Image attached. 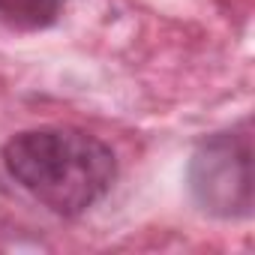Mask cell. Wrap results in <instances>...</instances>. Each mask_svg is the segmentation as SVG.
Listing matches in <instances>:
<instances>
[{"label": "cell", "mask_w": 255, "mask_h": 255, "mask_svg": "<svg viewBox=\"0 0 255 255\" xmlns=\"http://www.w3.org/2000/svg\"><path fill=\"white\" fill-rule=\"evenodd\" d=\"M6 174L57 216H81L108 195L117 180L114 150L90 132L42 126L3 144Z\"/></svg>", "instance_id": "6da1fadb"}, {"label": "cell", "mask_w": 255, "mask_h": 255, "mask_svg": "<svg viewBox=\"0 0 255 255\" xmlns=\"http://www.w3.org/2000/svg\"><path fill=\"white\" fill-rule=\"evenodd\" d=\"M189 192L216 219L252 216V132L249 123L207 135L189 159Z\"/></svg>", "instance_id": "7a4b0ae2"}, {"label": "cell", "mask_w": 255, "mask_h": 255, "mask_svg": "<svg viewBox=\"0 0 255 255\" xmlns=\"http://www.w3.org/2000/svg\"><path fill=\"white\" fill-rule=\"evenodd\" d=\"M66 0H0V15L18 27H48Z\"/></svg>", "instance_id": "3957f363"}]
</instances>
